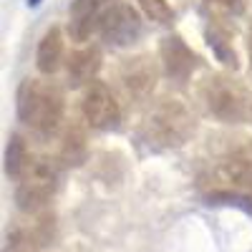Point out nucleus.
<instances>
[{"instance_id":"1a4fd4ad","label":"nucleus","mask_w":252,"mask_h":252,"mask_svg":"<svg viewBox=\"0 0 252 252\" xmlns=\"http://www.w3.org/2000/svg\"><path fill=\"white\" fill-rule=\"evenodd\" d=\"M98 71H101V51L96 46L78 48L66 61V81H68L71 89L89 86Z\"/></svg>"},{"instance_id":"20e7f679","label":"nucleus","mask_w":252,"mask_h":252,"mask_svg":"<svg viewBox=\"0 0 252 252\" xmlns=\"http://www.w3.org/2000/svg\"><path fill=\"white\" fill-rule=\"evenodd\" d=\"M192 131L194 121L179 101H164L146 121V139L154 141V146H159V149L184 144Z\"/></svg>"},{"instance_id":"423d86ee","label":"nucleus","mask_w":252,"mask_h":252,"mask_svg":"<svg viewBox=\"0 0 252 252\" xmlns=\"http://www.w3.org/2000/svg\"><path fill=\"white\" fill-rule=\"evenodd\" d=\"M83 119L96 131H114L121 124V106L114 96V91L101 81H91L81 98Z\"/></svg>"},{"instance_id":"6ab92c4d","label":"nucleus","mask_w":252,"mask_h":252,"mask_svg":"<svg viewBox=\"0 0 252 252\" xmlns=\"http://www.w3.org/2000/svg\"><path fill=\"white\" fill-rule=\"evenodd\" d=\"M247 51H250V58H252V26H250V33H247Z\"/></svg>"},{"instance_id":"6e6552de","label":"nucleus","mask_w":252,"mask_h":252,"mask_svg":"<svg viewBox=\"0 0 252 252\" xmlns=\"http://www.w3.org/2000/svg\"><path fill=\"white\" fill-rule=\"evenodd\" d=\"M157 76H159L157 63L149 56L126 58L121 63V73H119L124 91L129 96H134V98H146L149 96L154 91V86H157Z\"/></svg>"},{"instance_id":"f257e3e1","label":"nucleus","mask_w":252,"mask_h":252,"mask_svg":"<svg viewBox=\"0 0 252 252\" xmlns=\"http://www.w3.org/2000/svg\"><path fill=\"white\" fill-rule=\"evenodd\" d=\"M18 119L33 134L48 139L61 129L63 121V94L56 83L40 78H23L15 96Z\"/></svg>"},{"instance_id":"aec40b11","label":"nucleus","mask_w":252,"mask_h":252,"mask_svg":"<svg viewBox=\"0 0 252 252\" xmlns=\"http://www.w3.org/2000/svg\"><path fill=\"white\" fill-rule=\"evenodd\" d=\"M26 3H28V8H38V5H40V0H26Z\"/></svg>"},{"instance_id":"0eeeda50","label":"nucleus","mask_w":252,"mask_h":252,"mask_svg":"<svg viewBox=\"0 0 252 252\" xmlns=\"http://www.w3.org/2000/svg\"><path fill=\"white\" fill-rule=\"evenodd\" d=\"M159 56H161V66H164V73L169 76L172 81L177 83H184L189 81L199 66V56L187 46V40L177 33L172 35H164L161 43H159Z\"/></svg>"},{"instance_id":"39448f33","label":"nucleus","mask_w":252,"mask_h":252,"mask_svg":"<svg viewBox=\"0 0 252 252\" xmlns=\"http://www.w3.org/2000/svg\"><path fill=\"white\" fill-rule=\"evenodd\" d=\"M141 33H144V23H141L139 13L126 3H114L98 18V35L111 48L134 46L141 38Z\"/></svg>"},{"instance_id":"7ed1b4c3","label":"nucleus","mask_w":252,"mask_h":252,"mask_svg":"<svg viewBox=\"0 0 252 252\" xmlns=\"http://www.w3.org/2000/svg\"><path fill=\"white\" fill-rule=\"evenodd\" d=\"M58 187V166L48 159H38L26 166V172L18 177L15 202L23 212H38L46 207Z\"/></svg>"},{"instance_id":"f03ea898","label":"nucleus","mask_w":252,"mask_h":252,"mask_svg":"<svg viewBox=\"0 0 252 252\" xmlns=\"http://www.w3.org/2000/svg\"><path fill=\"white\" fill-rule=\"evenodd\" d=\"M202 101L207 111L222 124H242L250 116V98L229 76H209L202 83Z\"/></svg>"},{"instance_id":"f8f14e48","label":"nucleus","mask_w":252,"mask_h":252,"mask_svg":"<svg viewBox=\"0 0 252 252\" xmlns=\"http://www.w3.org/2000/svg\"><path fill=\"white\" fill-rule=\"evenodd\" d=\"M204 40H207L209 51L215 53V58L222 63L224 68H232V71L240 68L237 51H235V46H232V40H229V33H227L222 26L209 23V26L204 28Z\"/></svg>"},{"instance_id":"ddd939ff","label":"nucleus","mask_w":252,"mask_h":252,"mask_svg":"<svg viewBox=\"0 0 252 252\" xmlns=\"http://www.w3.org/2000/svg\"><path fill=\"white\" fill-rule=\"evenodd\" d=\"M86 152H89V144H86V134L81 131V126H68L61 141L58 159L66 166H81L86 161Z\"/></svg>"},{"instance_id":"a211bd4d","label":"nucleus","mask_w":252,"mask_h":252,"mask_svg":"<svg viewBox=\"0 0 252 252\" xmlns=\"http://www.w3.org/2000/svg\"><path fill=\"white\" fill-rule=\"evenodd\" d=\"M207 3H212L227 13H232V15H240L245 10V0H207Z\"/></svg>"},{"instance_id":"9d476101","label":"nucleus","mask_w":252,"mask_h":252,"mask_svg":"<svg viewBox=\"0 0 252 252\" xmlns=\"http://www.w3.org/2000/svg\"><path fill=\"white\" fill-rule=\"evenodd\" d=\"M98 0H73L68 8V35L76 43H86L98 28Z\"/></svg>"},{"instance_id":"dca6fc26","label":"nucleus","mask_w":252,"mask_h":252,"mask_svg":"<svg viewBox=\"0 0 252 252\" xmlns=\"http://www.w3.org/2000/svg\"><path fill=\"white\" fill-rule=\"evenodd\" d=\"M209 204H224V207H235L247 217H252V192H240V189H217L207 197Z\"/></svg>"},{"instance_id":"f3484780","label":"nucleus","mask_w":252,"mask_h":252,"mask_svg":"<svg viewBox=\"0 0 252 252\" xmlns=\"http://www.w3.org/2000/svg\"><path fill=\"white\" fill-rule=\"evenodd\" d=\"M139 8L144 10L146 18L159 26H172V20H174V10L166 0H139Z\"/></svg>"},{"instance_id":"9b49d317","label":"nucleus","mask_w":252,"mask_h":252,"mask_svg":"<svg viewBox=\"0 0 252 252\" xmlns=\"http://www.w3.org/2000/svg\"><path fill=\"white\" fill-rule=\"evenodd\" d=\"M63 63V33L58 26H51L38 43L35 53V66L43 76H53Z\"/></svg>"},{"instance_id":"4468645a","label":"nucleus","mask_w":252,"mask_h":252,"mask_svg":"<svg viewBox=\"0 0 252 252\" xmlns=\"http://www.w3.org/2000/svg\"><path fill=\"white\" fill-rule=\"evenodd\" d=\"M222 177L224 182L232 184V189L240 192H252V159L232 157L222 164Z\"/></svg>"},{"instance_id":"2eb2a0df","label":"nucleus","mask_w":252,"mask_h":252,"mask_svg":"<svg viewBox=\"0 0 252 252\" xmlns=\"http://www.w3.org/2000/svg\"><path fill=\"white\" fill-rule=\"evenodd\" d=\"M28 164H31V159H28V146H26L23 136H20V134H10L8 146H5V174L18 179L20 174L26 172Z\"/></svg>"}]
</instances>
